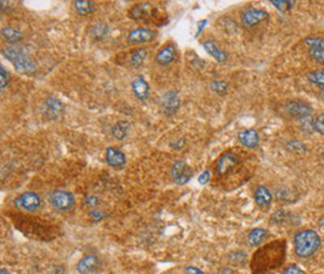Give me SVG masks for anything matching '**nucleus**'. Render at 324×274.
<instances>
[{
	"label": "nucleus",
	"mask_w": 324,
	"mask_h": 274,
	"mask_svg": "<svg viewBox=\"0 0 324 274\" xmlns=\"http://www.w3.org/2000/svg\"><path fill=\"white\" fill-rule=\"evenodd\" d=\"M271 4L277 8L278 10L282 11V12H286V11H289L290 9H292V6H293V2H286V0H281V2H275V0H273V2H271Z\"/></svg>",
	"instance_id": "c756f323"
},
{
	"label": "nucleus",
	"mask_w": 324,
	"mask_h": 274,
	"mask_svg": "<svg viewBox=\"0 0 324 274\" xmlns=\"http://www.w3.org/2000/svg\"><path fill=\"white\" fill-rule=\"evenodd\" d=\"M85 203H86V205H88V206L94 207V206H96L97 203H99V199L95 198V197H87V198L85 199Z\"/></svg>",
	"instance_id": "e433bc0d"
},
{
	"label": "nucleus",
	"mask_w": 324,
	"mask_h": 274,
	"mask_svg": "<svg viewBox=\"0 0 324 274\" xmlns=\"http://www.w3.org/2000/svg\"><path fill=\"white\" fill-rule=\"evenodd\" d=\"M72 6L80 15H88L95 10V4L89 0H76Z\"/></svg>",
	"instance_id": "4be33fe9"
},
{
	"label": "nucleus",
	"mask_w": 324,
	"mask_h": 274,
	"mask_svg": "<svg viewBox=\"0 0 324 274\" xmlns=\"http://www.w3.org/2000/svg\"><path fill=\"white\" fill-rule=\"evenodd\" d=\"M286 109L289 113L299 119L308 117L312 111V108L310 107V105L302 101H292L288 103L286 106Z\"/></svg>",
	"instance_id": "f8f14e48"
},
{
	"label": "nucleus",
	"mask_w": 324,
	"mask_h": 274,
	"mask_svg": "<svg viewBox=\"0 0 324 274\" xmlns=\"http://www.w3.org/2000/svg\"><path fill=\"white\" fill-rule=\"evenodd\" d=\"M130 129H131V124L128 121H118L111 128V134L116 139L124 140L128 137Z\"/></svg>",
	"instance_id": "412c9836"
},
{
	"label": "nucleus",
	"mask_w": 324,
	"mask_h": 274,
	"mask_svg": "<svg viewBox=\"0 0 324 274\" xmlns=\"http://www.w3.org/2000/svg\"><path fill=\"white\" fill-rule=\"evenodd\" d=\"M2 274H11V273L8 270H6V269H2Z\"/></svg>",
	"instance_id": "ea45409f"
},
{
	"label": "nucleus",
	"mask_w": 324,
	"mask_h": 274,
	"mask_svg": "<svg viewBox=\"0 0 324 274\" xmlns=\"http://www.w3.org/2000/svg\"><path fill=\"white\" fill-rule=\"evenodd\" d=\"M265 274H266V273H265Z\"/></svg>",
	"instance_id": "a19ab883"
},
{
	"label": "nucleus",
	"mask_w": 324,
	"mask_h": 274,
	"mask_svg": "<svg viewBox=\"0 0 324 274\" xmlns=\"http://www.w3.org/2000/svg\"><path fill=\"white\" fill-rule=\"evenodd\" d=\"M3 54L9 60L15 70L21 74H31L36 71V63L28 54V50L20 45H12L3 50Z\"/></svg>",
	"instance_id": "7ed1b4c3"
},
{
	"label": "nucleus",
	"mask_w": 324,
	"mask_h": 274,
	"mask_svg": "<svg viewBox=\"0 0 324 274\" xmlns=\"http://www.w3.org/2000/svg\"><path fill=\"white\" fill-rule=\"evenodd\" d=\"M147 57V51L144 48L135 49L132 51L131 56H130V65L133 67H140V66L145 62Z\"/></svg>",
	"instance_id": "b1692460"
},
{
	"label": "nucleus",
	"mask_w": 324,
	"mask_h": 274,
	"mask_svg": "<svg viewBox=\"0 0 324 274\" xmlns=\"http://www.w3.org/2000/svg\"><path fill=\"white\" fill-rule=\"evenodd\" d=\"M64 109L63 104L55 97H48L45 102V112L50 118H58Z\"/></svg>",
	"instance_id": "6ab92c4d"
},
{
	"label": "nucleus",
	"mask_w": 324,
	"mask_h": 274,
	"mask_svg": "<svg viewBox=\"0 0 324 274\" xmlns=\"http://www.w3.org/2000/svg\"><path fill=\"white\" fill-rule=\"evenodd\" d=\"M14 204L16 207L26 212H35L39 209L42 200H40V197L36 192L27 191V192H24L16 198L14 200Z\"/></svg>",
	"instance_id": "0eeeda50"
},
{
	"label": "nucleus",
	"mask_w": 324,
	"mask_h": 274,
	"mask_svg": "<svg viewBox=\"0 0 324 274\" xmlns=\"http://www.w3.org/2000/svg\"><path fill=\"white\" fill-rule=\"evenodd\" d=\"M126 155L118 149L113 147H108L106 149V162L111 168H121L126 164Z\"/></svg>",
	"instance_id": "2eb2a0df"
},
{
	"label": "nucleus",
	"mask_w": 324,
	"mask_h": 274,
	"mask_svg": "<svg viewBox=\"0 0 324 274\" xmlns=\"http://www.w3.org/2000/svg\"><path fill=\"white\" fill-rule=\"evenodd\" d=\"M230 260L233 262V263H243L246 261V258H247V255L245 253L242 252H236L230 255Z\"/></svg>",
	"instance_id": "473e14b6"
},
{
	"label": "nucleus",
	"mask_w": 324,
	"mask_h": 274,
	"mask_svg": "<svg viewBox=\"0 0 324 274\" xmlns=\"http://www.w3.org/2000/svg\"><path fill=\"white\" fill-rule=\"evenodd\" d=\"M267 236H268V231L262 228H256L249 233V243L253 246L259 245L267 238Z\"/></svg>",
	"instance_id": "5701e85b"
},
{
	"label": "nucleus",
	"mask_w": 324,
	"mask_h": 274,
	"mask_svg": "<svg viewBox=\"0 0 324 274\" xmlns=\"http://www.w3.org/2000/svg\"><path fill=\"white\" fill-rule=\"evenodd\" d=\"M132 91L140 101H145L149 95V85L142 76H139L132 81Z\"/></svg>",
	"instance_id": "f3484780"
},
{
	"label": "nucleus",
	"mask_w": 324,
	"mask_h": 274,
	"mask_svg": "<svg viewBox=\"0 0 324 274\" xmlns=\"http://www.w3.org/2000/svg\"><path fill=\"white\" fill-rule=\"evenodd\" d=\"M269 18V14L264 10L248 9L241 15V22L247 27H253L255 25L266 21Z\"/></svg>",
	"instance_id": "9d476101"
},
{
	"label": "nucleus",
	"mask_w": 324,
	"mask_h": 274,
	"mask_svg": "<svg viewBox=\"0 0 324 274\" xmlns=\"http://www.w3.org/2000/svg\"><path fill=\"white\" fill-rule=\"evenodd\" d=\"M211 89L217 94H226L227 91H228V86L223 81H213L211 84Z\"/></svg>",
	"instance_id": "cd10ccee"
},
{
	"label": "nucleus",
	"mask_w": 324,
	"mask_h": 274,
	"mask_svg": "<svg viewBox=\"0 0 324 274\" xmlns=\"http://www.w3.org/2000/svg\"><path fill=\"white\" fill-rule=\"evenodd\" d=\"M160 106L167 115H173L181 106V99L178 97V94L174 91L167 92L164 96L161 97Z\"/></svg>",
	"instance_id": "1a4fd4ad"
},
{
	"label": "nucleus",
	"mask_w": 324,
	"mask_h": 274,
	"mask_svg": "<svg viewBox=\"0 0 324 274\" xmlns=\"http://www.w3.org/2000/svg\"><path fill=\"white\" fill-rule=\"evenodd\" d=\"M159 11L155 7L148 3H142L135 5L129 11V16L135 21H146V20H155L159 18Z\"/></svg>",
	"instance_id": "423d86ee"
},
{
	"label": "nucleus",
	"mask_w": 324,
	"mask_h": 274,
	"mask_svg": "<svg viewBox=\"0 0 324 274\" xmlns=\"http://www.w3.org/2000/svg\"><path fill=\"white\" fill-rule=\"evenodd\" d=\"M156 37V32L153 31L150 28H146V27H139L133 29L131 32H130L128 38L129 40L131 41L132 44H146V43H150Z\"/></svg>",
	"instance_id": "9b49d317"
},
{
	"label": "nucleus",
	"mask_w": 324,
	"mask_h": 274,
	"mask_svg": "<svg viewBox=\"0 0 324 274\" xmlns=\"http://www.w3.org/2000/svg\"><path fill=\"white\" fill-rule=\"evenodd\" d=\"M171 176L177 185H186L192 177V171L184 161H176L171 169Z\"/></svg>",
	"instance_id": "6e6552de"
},
{
	"label": "nucleus",
	"mask_w": 324,
	"mask_h": 274,
	"mask_svg": "<svg viewBox=\"0 0 324 274\" xmlns=\"http://www.w3.org/2000/svg\"><path fill=\"white\" fill-rule=\"evenodd\" d=\"M313 128L314 130L319 132L320 134L324 135V112L320 113L317 118H315L313 122Z\"/></svg>",
	"instance_id": "7c9ffc66"
},
{
	"label": "nucleus",
	"mask_w": 324,
	"mask_h": 274,
	"mask_svg": "<svg viewBox=\"0 0 324 274\" xmlns=\"http://www.w3.org/2000/svg\"><path fill=\"white\" fill-rule=\"evenodd\" d=\"M321 244V240L317 232L311 229H305L297 232L294 238V250L301 258H309Z\"/></svg>",
	"instance_id": "20e7f679"
},
{
	"label": "nucleus",
	"mask_w": 324,
	"mask_h": 274,
	"mask_svg": "<svg viewBox=\"0 0 324 274\" xmlns=\"http://www.w3.org/2000/svg\"><path fill=\"white\" fill-rule=\"evenodd\" d=\"M100 267V260L94 255H87L77 263L79 274H91Z\"/></svg>",
	"instance_id": "ddd939ff"
},
{
	"label": "nucleus",
	"mask_w": 324,
	"mask_h": 274,
	"mask_svg": "<svg viewBox=\"0 0 324 274\" xmlns=\"http://www.w3.org/2000/svg\"><path fill=\"white\" fill-rule=\"evenodd\" d=\"M285 274H306L301 268L296 264H291L286 269Z\"/></svg>",
	"instance_id": "72a5a7b5"
},
{
	"label": "nucleus",
	"mask_w": 324,
	"mask_h": 274,
	"mask_svg": "<svg viewBox=\"0 0 324 274\" xmlns=\"http://www.w3.org/2000/svg\"><path fill=\"white\" fill-rule=\"evenodd\" d=\"M254 200L261 209L266 210L268 209L271 204L272 195L270 193V191L268 190V188H266L265 186H258L255 190Z\"/></svg>",
	"instance_id": "dca6fc26"
},
{
	"label": "nucleus",
	"mask_w": 324,
	"mask_h": 274,
	"mask_svg": "<svg viewBox=\"0 0 324 274\" xmlns=\"http://www.w3.org/2000/svg\"><path fill=\"white\" fill-rule=\"evenodd\" d=\"M185 274H205V272L197 267H193V265H188L185 268Z\"/></svg>",
	"instance_id": "c9c22d12"
},
{
	"label": "nucleus",
	"mask_w": 324,
	"mask_h": 274,
	"mask_svg": "<svg viewBox=\"0 0 324 274\" xmlns=\"http://www.w3.org/2000/svg\"><path fill=\"white\" fill-rule=\"evenodd\" d=\"M238 138L240 143L247 148H255L259 144V135L253 129L242 131L241 133H239Z\"/></svg>",
	"instance_id": "a211bd4d"
},
{
	"label": "nucleus",
	"mask_w": 324,
	"mask_h": 274,
	"mask_svg": "<svg viewBox=\"0 0 324 274\" xmlns=\"http://www.w3.org/2000/svg\"><path fill=\"white\" fill-rule=\"evenodd\" d=\"M242 150H228L222 153L218 158L215 168L214 174L218 179H227L233 175H238L239 179H243V181L249 180L248 178L252 174L250 170L252 162L250 156Z\"/></svg>",
	"instance_id": "f257e3e1"
},
{
	"label": "nucleus",
	"mask_w": 324,
	"mask_h": 274,
	"mask_svg": "<svg viewBox=\"0 0 324 274\" xmlns=\"http://www.w3.org/2000/svg\"><path fill=\"white\" fill-rule=\"evenodd\" d=\"M210 179H211V173H210V171H206L199 176L198 181H199L200 185H206L210 181Z\"/></svg>",
	"instance_id": "f704fd0d"
},
{
	"label": "nucleus",
	"mask_w": 324,
	"mask_h": 274,
	"mask_svg": "<svg viewBox=\"0 0 324 274\" xmlns=\"http://www.w3.org/2000/svg\"><path fill=\"white\" fill-rule=\"evenodd\" d=\"M90 216L94 220H101L105 215L100 211H91L90 212Z\"/></svg>",
	"instance_id": "4c0bfd02"
},
{
	"label": "nucleus",
	"mask_w": 324,
	"mask_h": 274,
	"mask_svg": "<svg viewBox=\"0 0 324 274\" xmlns=\"http://www.w3.org/2000/svg\"><path fill=\"white\" fill-rule=\"evenodd\" d=\"M307 78L311 82V84L324 88V69L311 71L308 73Z\"/></svg>",
	"instance_id": "a878e982"
},
{
	"label": "nucleus",
	"mask_w": 324,
	"mask_h": 274,
	"mask_svg": "<svg viewBox=\"0 0 324 274\" xmlns=\"http://www.w3.org/2000/svg\"><path fill=\"white\" fill-rule=\"evenodd\" d=\"M305 43L309 48H324L323 37H309L305 40Z\"/></svg>",
	"instance_id": "c85d7f7f"
},
{
	"label": "nucleus",
	"mask_w": 324,
	"mask_h": 274,
	"mask_svg": "<svg viewBox=\"0 0 324 274\" xmlns=\"http://www.w3.org/2000/svg\"><path fill=\"white\" fill-rule=\"evenodd\" d=\"M176 56V50L172 44L162 47L156 54V62L161 66H167L173 63Z\"/></svg>",
	"instance_id": "4468645a"
},
{
	"label": "nucleus",
	"mask_w": 324,
	"mask_h": 274,
	"mask_svg": "<svg viewBox=\"0 0 324 274\" xmlns=\"http://www.w3.org/2000/svg\"><path fill=\"white\" fill-rule=\"evenodd\" d=\"M2 35L7 41H9V43H12V44L19 43V41L23 38L22 32L20 30H18V29L12 28V27H5V28H3L2 29Z\"/></svg>",
	"instance_id": "393cba45"
},
{
	"label": "nucleus",
	"mask_w": 324,
	"mask_h": 274,
	"mask_svg": "<svg viewBox=\"0 0 324 274\" xmlns=\"http://www.w3.org/2000/svg\"><path fill=\"white\" fill-rule=\"evenodd\" d=\"M50 203L55 210L66 212L75 205V198L68 191L54 190L50 194Z\"/></svg>",
	"instance_id": "39448f33"
},
{
	"label": "nucleus",
	"mask_w": 324,
	"mask_h": 274,
	"mask_svg": "<svg viewBox=\"0 0 324 274\" xmlns=\"http://www.w3.org/2000/svg\"><path fill=\"white\" fill-rule=\"evenodd\" d=\"M287 244L285 240H275L258 248L254 253L251 267L255 274H265L280 267L286 258Z\"/></svg>",
	"instance_id": "f03ea898"
},
{
	"label": "nucleus",
	"mask_w": 324,
	"mask_h": 274,
	"mask_svg": "<svg viewBox=\"0 0 324 274\" xmlns=\"http://www.w3.org/2000/svg\"><path fill=\"white\" fill-rule=\"evenodd\" d=\"M309 55L315 62L324 65V48H309Z\"/></svg>",
	"instance_id": "bb28decb"
},
{
	"label": "nucleus",
	"mask_w": 324,
	"mask_h": 274,
	"mask_svg": "<svg viewBox=\"0 0 324 274\" xmlns=\"http://www.w3.org/2000/svg\"><path fill=\"white\" fill-rule=\"evenodd\" d=\"M0 80H2V90H4L10 81V74L8 72L4 66H0Z\"/></svg>",
	"instance_id": "2f4dec72"
},
{
	"label": "nucleus",
	"mask_w": 324,
	"mask_h": 274,
	"mask_svg": "<svg viewBox=\"0 0 324 274\" xmlns=\"http://www.w3.org/2000/svg\"><path fill=\"white\" fill-rule=\"evenodd\" d=\"M207 23H208V21H207V20H205V21H200V22L198 23V32H197L196 37H198V36L201 34V30L205 28V26L207 25Z\"/></svg>",
	"instance_id": "58836bf2"
},
{
	"label": "nucleus",
	"mask_w": 324,
	"mask_h": 274,
	"mask_svg": "<svg viewBox=\"0 0 324 274\" xmlns=\"http://www.w3.org/2000/svg\"><path fill=\"white\" fill-rule=\"evenodd\" d=\"M204 48L206 49V51L211 55L213 56L214 59L220 62V63H223L227 60V57H228V54H227L224 50H222L220 47L217 46V44L215 43V41L213 40H207L204 43Z\"/></svg>",
	"instance_id": "aec40b11"
}]
</instances>
